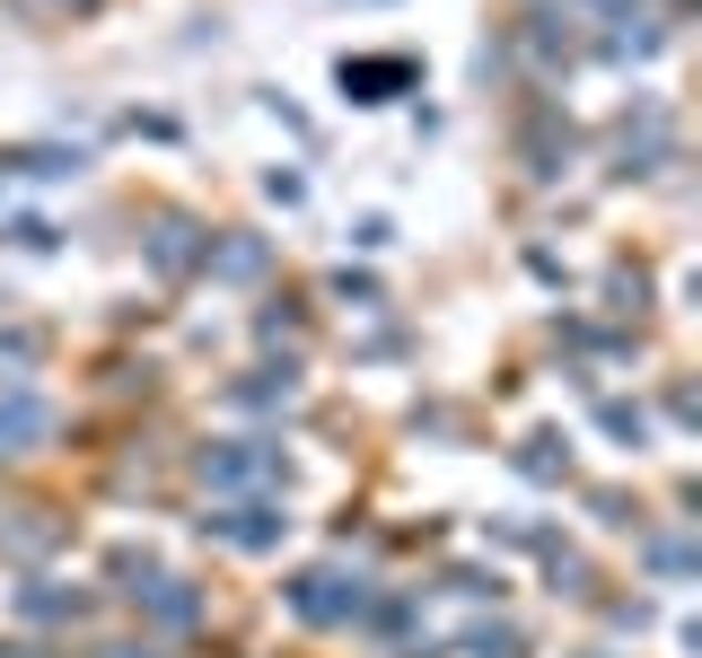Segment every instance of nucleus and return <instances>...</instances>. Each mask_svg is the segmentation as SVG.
<instances>
[{
	"label": "nucleus",
	"mask_w": 702,
	"mask_h": 658,
	"mask_svg": "<svg viewBox=\"0 0 702 658\" xmlns=\"http://www.w3.org/2000/svg\"><path fill=\"white\" fill-rule=\"evenodd\" d=\"M35 422H44L35 404H9V413H0V448H9V439H35Z\"/></svg>",
	"instance_id": "obj_1"
}]
</instances>
